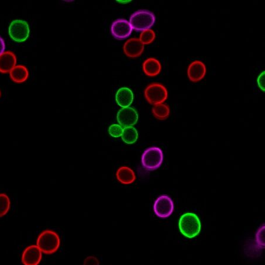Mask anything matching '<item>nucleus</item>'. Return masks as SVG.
<instances>
[{
	"label": "nucleus",
	"instance_id": "nucleus-1",
	"mask_svg": "<svg viewBox=\"0 0 265 265\" xmlns=\"http://www.w3.org/2000/svg\"><path fill=\"white\" fill-rule=\"evenodd\" d=\"M180 232L184 236L192 238L198 236L202 229V223L198 215L188 212L181 216L179 221Z\"/></svg>",
	"mask_w": 265,
	"mask_h": 265
},
{
	"label": "nucleus",
	"instance_id": "nucleus-2",
	"mask_svg": "<svg viewBox=\"0 0 265 265\" xmlns=\"http://www.w3.org/2000/svg\"><path fill=\"white\" fill-rule=\"evenodd\" d=\"M36 245L41 252L51 255L58 251L60 246V238L55 231L45 230L38 236Z\"/></svg>",
	"mask_w": 265,
	"mask_h": 265
},
{
	"label": "nucleus",
	"instance_id": "nucleus-3",
	"mask_svg": "<svg viewBox=\"0 0 265 265\" xmlns=\"http://www.w3.org/2000/svg\"><path fill=\"white\" fill-rule=\"evenodd\" d=\"M156 22L154 14L149 10L136 11L130 18V24L132 30L136 32H143L149 30Z\"/></svg>",
	"mask_w": 265,
	"mask_h": 265
},
{
	"label": "nucleus",
	"instance_id": "nucleus-4",
	"mask_svg": "<svg viewBox=\"0 0 265 265\" xmlns=\"http://www.w3.org/2000/svg\"><path fill=\"white\" fill-rule=\"evenodd\" d=\"M164 160V152L158 147H150L142 154L141 163L147 171H154L161 168Z\"/></svg>",
	"mask_w": 265,
	"mask_h": 265
},
{
	"label": "nucleus",
	"instance_id": "nucleus-5",
	"mask_svg": "<svg viewBox=\"0 0 265 265\" xmlns=\"http://www.w3.org/2000/svg\"><path fill=\"white\" fill-rule=\"evenodd\" d=\"M144 95L149 103L155 105L164 103L168 99V92L165 86L161 83H154L147 86Z\"/></svg>",
	"mask_w": 265,
	"mask_h": 265
},
{
	"label": "nucleus",
	"instance_id": "nucleus-6",
	"mask_svg": "<svg viewBox=\"0 0 265 265\" xmlns=\"http://www.w3.org/2000/svg\"><path fill=\"white\" fill-rule=\"evenodd\" d=\"M30 33V26L28 22L16 20L11 22L9 28V36L16 42H24L29 39Z\"/></svg>",
	"mask_w": 265,
	"mask_h": 265
},
{
	"label": "nucleus",
	"instance_id": "nucleus-7",
	"mask_svg": "<svg viewBox=\"0 0 265 265\" xmlns=\"http://www.w3.org/2000/svg\"><path fill=\"white\" fill-rule=\"evenodd\" d=\"M175 210L173 200L168 195H162L155 200L153 210L157 217L166 219L171 216Z\"/></svg>",
	"mask_w": 265,
	"mask_h": 265
},
{
	"label": "nucleus",
	"instance_id": "nucleus-8",
	"mask_svg": "<svg viewBox=\"0 0 265 265\" xmlns=\"http://www.w3.org/2000/svg\"><path fill=\"white\" fill-rule=\"evenodd\" d=\"M132 30L129 21L124 19H117L111 25L112 35L117 40L127 39L131 35Z\"/></svg>",
	"mask_w": 265,
	"mask_h": 265
},
{
	"label": "nucleus",
	"instance_id": "nucleus-9",
	"mask_svg": "<svg viewBox=\"0 0 265 265\" xmlns=\"http://www.w3.org/2000/svg\"><path fill=\"white\" fill-rule=\"evenodd\" d=\"M138 113L134 108L131 107L122 108L117 113V122L123 128L135 126L138 123Z\"/></svg>",
	"mask_w": 265,
	"mask_h": 265
},
{
	"label": "nucleus",
	"instance_id": "nucleus-10",
	"mask_svg": "<svg viewBox=\"0 0 265 265\" xmlns=\"http://www.w3.org/2000/svg\"><path fill=\"white\" fill-rule=\"evenodd\" d=\"M42 259V252L37 245L26 247L21 256V261L24 265H39Z\"/></svg>",
	"mask_w": 265,
	"mask_h": 265
},
{
	"label": "nucleus",
	"instance_id": "nucleus-11",
	"mask_svg": "<svg viewBox=\"0 0 265 265\" xmlns=\"http://www.w3.org/2000/svg\"><path fill=\"white\" fill-rule=\"evenodd\" d=\"M206 71L205 64L199 60H195L188 67V76L192 82H199L205 77Z\"/></svg>",
	"mask_w": 265,
	"mask_h": 265
},
{
	"label": "nucleus",
	"instance_id": "nucleus-12",
	"mask_svg": "<svg viewBox=\"0 0 265 265\" xmlns=\"http://www.w3.org/2000/svg\"><path fill=\"white\" fill-rule=\"evenodd\" d=\"M145 50V45H143L139 39H130L124 43L123 51L124 54L130 58H138L142 56Z\"/></svg>",
	"mask_w": 265,
	"mask_h": 265
},
{
	"label": "nucleus",
	"instance_id": "nucleus-13",
	"mask_svg": "<svg viewBox=\"0 0 265 265\" xmlns=\"http://www.w3.org/2000/svg\"><path fill=\"white\" fill-rule=\"evenodd\" d=\"M17 58L11 51H5L0 55V73H9L16 66Z\"/></svg>",
	"mask_w": 265,
	"mask_h": 265
},
{
	"label": "nucleus",
	"instance_id": "nucleus-14",
	"mask_svg": "<svg viewBox=\"0 0 265 265\" xmlns=\"http://www.w3.org/2000/svg\"><path fill=\"white\" fill-rule=\"evenodd\" d=\"M134 100V94L128 88H122L117 90L116 94V101L121 108L130 107Z\"/></svg>",
	"mask_w": 265,
	"mask_h": 265
},
{
	"label": "nucleus",
	"instance_id": "nucleus-15",
	"mask_svg": "<svg viewBox=\"0 0 265 265\" xmlns=\"http://www.w3.org/2000/svg\"><path fill=\"white\" fill-rule=\"evenodd\" d=\"M116 179L120 183L128 185L134 183L136 176L134 170L128 166H121L116 173Z\"/></svg>",
	"mask_w": 265,
	"mask_h": 265
},
{
	"label": "nucleus",
	"instance_id": "nucleus-16",
	"mask_svg": "<svg viewBox=\"0 0 265 265\" xmlns=\"http://www.w3.org/2000/svg\"><path fill=\"white\" fill-rule=\"evenodd\" d=\"M143 70L147 76H156L162 71L161 63L156 59L153 58L147 59L143 63Z\"/></svg>",
	"mask_w": 265,
	"mask_h": 265
},
{
	"label": "nucleus",
	"instance_id": "nucleus-17",
	"mask_svg": "<svg viewBox=\"0 0 265 265\" xmlns=\"http://www.w3.org/2000/svg\"><path fill=\"white\" fill-rule=\"evenodd\" d=\"M11 79L17 83L25 82L29 76V72L26 67L22 65L15 66L10 72Z\"/></svg>",
	"mask_w": 265,
	"mask_h": 265
},
{
	"label": "nucleus",
	"instance_id": "nucleus-18",
	"mask_svg": "<svg viewBox=\"0 0 265 265\" xmlns=\"http://www.w3.org/2000/svg\"><path fill=\"white\" fill-rule=\"evenodd\" d=\"M121 138L125 143L132 145L137 142L138 140V131L134 126L124 127Z\"/></svg>",
	"mask_w": 265,
	"mask_h": 265
},
{
	"label": "nucleus",
	"instance_id": "nucleus-19",
	"mask_svg": "<svg viewBox=\"0 0 265 265\" xmlns=\"http://www.w3.org/2000/svg\"><path fill=\"white\" fill-rule=\"evenodd\" d=\"M152 113L155 118L159 120H165L170 116V107L166 103L155 105L152 108Z\"/></svg>",
	"mask_w": 265,
	"mask_h": 265
},
{
	"label": "nucleus",
	"instance_id": "nucleus-20",
	"mask_svg": "<svg viewBox=\"0 0 265 265\" xmlns=\"http://www.w3.org/2000/svg\"><path fill=\"white\" fill-rule=\"evenodd\" d=\"M11 201L8 195L0 194V218L5 217L10 209Z\"/></svg>",
	"mask_w": 265,
	"mask_h": 265
},
{
	"label": "nucleus",
	"instance_id": "nucleus-21",
	"mask_svg": "<svg viewBox=\"0 0 265 265\" xmlns=\"http://www.w3.org/2000/svg\"><path fill=\"white\" fill-rule=\"evenodd\" d=\"M156 39V33L153 30H147L142 32L139 40L143 45H148L152 43Z\"/></svg>",
	"mask_w": 265,
	"mask_h": 265
},
{
	"label": "nucleus",
	"instance_id": "nucleus-22",
	"mask_svg": "<svg viewBox=\"0 0 265 265\" xmlns=\"http://www.w3.org/2000/svg\"><path fill=\"white\" fill-rule=\"evenodd\" d=\"M264 230L265 226L264 225H263L257 230L256 233L255 241L257 247L259 249H263L264 248Z\"/></svg>",
	"mask_w": 265,
	"mask_h": 265
},
{
	"label": "nucleus",
	"instance_id": "nucleus-23",
	"mask_svg": "<svg viewBox=\"0 0 265 265\" xmlns=\"http://www.w3.org/2000/svg\"><path fill=\"white\" fill-rule=\"evenodd\" d=\"M108 131L112 137L118 138L122 137L123 127L119 124H113L110 126Z\"/></svg>",
	"mask_w": 265,
	"mask_h": 265
},
{
	"label": "nucleus",
	"instance_id": "nucleus-24",
	"mask_svg": "<svg viewBox=\"0 0 265 265\" xmlns=\"http://www.w3.org/2000/svg\"><path fill=\"white\" fill-rule=\"evenodd\" d=\"M257 86L262 92H265V71H262L257 78Z\"/></svg>",
	"mask_w": 265,
	"mask_h": 265
},
{
	"label": "nucleus",
	"instance_id": "nucleus-25",
	"mask_svg": "<svg viewBox=\"0 0 265 265\" xmlns=\"http://www.w3.org/2000/svg\"><path fill=\"white\" fill-rule=\"evenodd\" d=\"M99 261H98L97 257L90 256L87 257L85 260L83 265H99Z\"/></svg>",
	"mask_w": 265,
	"mask_h": 265
},
{
	"label": "nucleus",
	"instance_id": "nucleus-26",
	"mask_svg": "<svg viewBox=\"0 0 265 265\" xmlns=\"http://www.w3.org/2000/svg\"><path fill=\"white\" fill-rule=\"evenodd\" d=\"M6 50V44L5 40H3L2 37H0V55L3 54Z\"/></svg>",
	"mask_w": 265,
	"mask_h": 265
},
{
	"label": "nucleus",
	"instance_id": "nucleus-27",
	"mask_svg": "<svg viewBox=\"0 0 265 265\" xmlns=\"http://www.w3.org/2000/svg\"><path fill=\"white\" fill-rule=\"evenodd\" d=\"M117 2H119L120 3L124 4V3H127L128 2L130 1H117Z\"/></svg>",
	"mask_w": 265,
	"mask_h": 265
},
{
	"label": "nucleus",
	"instance_id": "nucleus-28",
	"mask_svg": "<svg viewBox=\"0 0 265 265\" xmlns=\"http://www.w3.org/2000/svg\"><path fill=\"white\" fill-rule=\"evenodd\" d=\"M1 95H2V93H1V91H0V97H1Z\"/></svg>",
	"mask_w": 265,
	"mask_h": 265
}]
</instances>
